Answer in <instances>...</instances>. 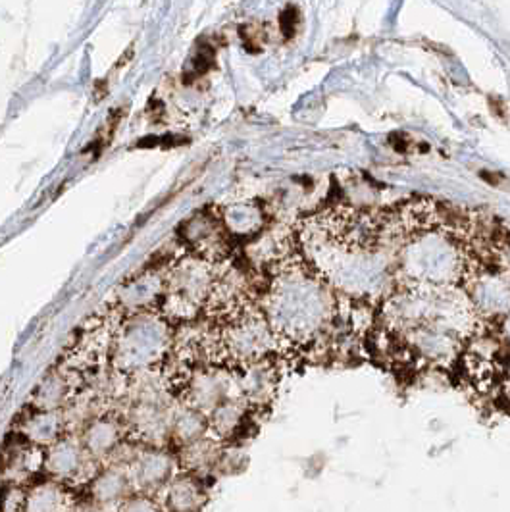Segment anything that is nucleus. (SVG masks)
<instances>
[{"mask_svg": "<svg viewBox=\"0 0 510 512\" xmlns=\"http://www.w3.org/2000/svg\"><path fill=\"white\" fill-rule=\"evenodd\" d=\"M306 262L345 295L374 297L389 283L393 255L382 216L335 206L306 218L299 228Z\"/></svg>", "mask_w": 510, "mask_h": 512, "instance_id": "nucleus-1", "label": "nucleus"}, {"mask_svg": "<svg viewBox=\"0 0 510 512\" xmlns=\"http://www.w3.org/2000/svg\"><path fill=\"white\" fill-rule=\"evenodd\" d=\"M383 316L389 333L403 339L422 359L439 366L459 357L480 322L468 293L453 285L401 283L387 297Z\"/></svg>", "mask_w": 510, "mask_h": 512, "instance_id": "nucleus-2", "label": "nucleus"}, {"mask_svg": "<svg viewBox=\"0 0 510 512\" xmlns=\"http://www.w3.org/2000/svg\"><path fill=\"white\" fill-rule=\"evenodd\" d=\"M262 312L278 347L301 349L322 339L339 312L335 289L303 256H287L262 295Z\"/></svg>", "mask_w": 510, "mask_h": 512, "instance_id": "nucleus-3", "label": "nucleus"}, {"mask_svg": "<svg viewBox=\"0 0 510 512\" xmlns=\"http://www.w3.org/2000/svg\"><path fill=\"white\" fill-rule=\"evenodd\" d=\"M174 333L176 328L160 312L124 316L114 333L112 370L126 378L160 370L172 351Z\"/></svg>", "mask_w": 510, "mask_h": 512, "instance_id": "nucleus-4", "label": "nucleus"}, {"mask_svg": "<svg viewBox=\"0 0 510 512\" xmlns=\"http://www.w3.org/2000/svg\"><path fill=\"white\" fill-rule=\"evenodd\" d=\"M214 280V264L187 251L181 253L164 272V295L158 312L174 328L203 320Z\"/></svg>", "mask_w": 510, "mask_h": 512, "instance_id": "nucleus-5", "label": "nucleus"}, {"mask_svg": "<svg viewBox=\"0 0 510 512\" xmlns=\"http://www.w3.org/2000/svg\"><path fill=\"white\" fill-rule=\"evenodd\" d=\"M179 243L189 255L220 266L230 260L231 235L224 226L220 210H199L189 216L178 230Z\"/></svg>", "mask_w": 510, "mask_h": 512, "instance_id": "nucleus-6", "label": "nucleus"}, {"mask_svg": "<svg viewBox=\"0 0 510 512\" xmlns=\"http://www.w3.org/2000/svg\"><path fill=\"white\" fill-rule=\"evenodd\" d=\"M179 395L185 407L199 410L208 418L220 405L239 397L235 372L220 366H201L191 374Z\"/></svg>", "mask_w": 510, "mask_h": 512, "instance_id": "nucleus-7", "label": "nucleus"}, {"mask_svg": "<svg viewBox=\"0 0 510 512\" xmlns=\"http://www.w3.org/2000/svg\"><path fill=\"white\" fill-rule=\"evenodd\" d=\"M168 266L170 264L154 262L153 268H143L135 276H129L116 289L114 301H110V305L120 310L122 316L158 312L164 295V272Z\"/></svg>", "mask_w": 510, "mask_h": 512, "instance_id": "nucleus-8", "label": "nucleus"}, {"mask_svg": "<svg viewBox=\"0 0 510 512\" xmlns=\"http://www.w3.org/2000/svg\"><path fill=\"white\" fill-rule=\"evenodd\" d=\"M95 461L87 455L81 441L72 436H64L49 449H45L43 470L60 484L93 480L97 472L91 470Z\"/></svg>", "mask_w": 510, "mask_h": 512, "instance_id": "nucleus-9", "label": "nucleus"}, {"mask_svg": "<svg viewBox=\"0 0 510 512\" xmlns=\"http://www.w3.org/2000/svg\"><path fill=\"white\" fill-rule=\"evenodd\" d=\"M83 389V380L58 364L35 387L29 407L35 410H66Z\"/></svg>", "mask_w": 510, "mask_h": 512, "instance_id": "nucleus-10", "label": "nucleus"}, {"mask_svg": "<svg viewBox=\"0 0 510 512\" xmlns=\"http://www.w3.org/2000/svg\"><path fill=\"white\" fill-rule=\"evenodd\" d=\"M126 432L128 424L124 416L114 412H102L87 426H83L79 441L87 455L97 462L114 455L120 449Z\"/></svg>", "mask_w": 510, "mask_h": 512, "instance_id": "nucleus-11", "label": "nucleus"}, {"mask_svg": "<svg viewBox=\"0 0 510 512\" xmlns=\"http://www.w3.org/2000/svg\"><path fill=\"white\" fill-rule=\"evenodd\" d=\"M233 372L237 380L239 397L251 409H262L274 399L278 389V370L272 360H260Z\"/></svg>", "mask_w": 510, "mask_h": 512, "instance_id": "nucleus-12", "label": "nucleus"}, {"mask_svg": "<svg viewBox=\"0 0 510 512\" xmlns=\"http://www.w3.org/2000/svg\"><path fill=\"white\" fill-rule=\"evenodd\" d=\"M174 468L176 461L172 459L170 453L153 447L141 451L133 464L129 466L131 480L133 484L141 487L145 493L164 489L172 480H174Z\"/></svg>", "mask_w": 510, "mask_h": 512, "instance_id": "nucleus-13", "label": "nucleus"}, {"mask_svg": "<svg viewBox=\"0 0 510 512\" xmlns=\"http://www.w3.org/2000/svg\"><path fill=\"white\" fill-rule=\"evenodd\" d=\"M68 424L64 410H35L29 407V414L20 424V436L29 443L49 449L56 441L68 436Z\"/></svg>", "mask_w": 510, "mask_h": 512, "instance_id": "nucleus-14", "label": "nucleus"}, {"mask_svg": "<svg viewBox=\"0 0 510 512\" xmlns=\"http://www.w3.org/2000/svg\"><path fill=\"white\" fill-rule=\"evenodd\" d=\"M131 472L129 466L122 464H112L97 472V476L91 480V497L97 507H110V505H120L126 501L131 493Z\"/></svg>", "mask_w": 510, "mask_h": 512, "instance_id": "nucleus-15", "label": "nucleus"}, {"mask_svg": "<svg viewBox=\"0 0 510 512\" xmlns=\"http://www.w3.org/2000/svg\"><path fill=\"white\" fill-rule=\"evenodd\" d=\"M24 512H76L74 497L64 484L56 480L39 482L29 487Z\"/></svg>", "mask_w": 510, "mask_h": 512, "instance_id": "nucleus-16", "label": "nucleus"}, {"mask_svg": "<svg viewBox=\"0 0 510 512\" xmlns=\"http://www.w3.org/2000/svg\"><path fill=\"white\" fill-rule=\"evenodd\" d=\"M249 414L251 407L241 397L230 399L208 414V432L218 441L230 439L241 432L249 420Z\"/></svg>", "mask_w": 510, "mask_h": 512, "instance_id": "nucleus-17", "label": "nucleus"}, {"mask_svg": "<svg viewBox=\"0 0 510 512\" xmlns=\"http://www.w3.org/2000/svg\"><path fill=\"white\" fill-rule=\"evenodd\" d=\"M204 499L203 487L191 476L174 478L164 487V509L168 512H199Z\"/></svg>", "mask_w": 510, "mask_h": 512, "instance_id": "nucleus-18", "label": "nucleus"}, {"mask_svg": "<svg viewBox=\"0 0 510 512\" xmlns=\"http://www.w3.org/2000/svg\"><path fill=\"white\" fill-rule=\"evenodd\" d=\"M224 226L230 231L231 237H247L264 230V212L256 203H233L220 210Z\"/></svg>", "mask_w": 510, "mask_h": 512, "instance_id": "nucleus-19", "label": "nucleus"}, {"mask_svg": "<svg viewBox=\"0 0 510 512\" xmlns=\"http://www.w3.org/2000/svg\"><path fill=\"white\" fill-rule=\"evenodd\" d=\"M206 436H208V418L203 412L183 407L176 414H172L170 437L178 443L179 447L191 445Z\"/></svg>", "mask_w": 510, "mask_h": 512, "instance_id": "nucleus-20", "label": "nucleus"}, {"mask_svg": "<svg viewBox=\"0 0 510 512\" xmlns=\"http://www.w3.org/2000/svg\"><path fill=\"white\" fill-rule=\"evenodd\" d=\"M181 466L187 472H203L220 461V441L214 437H203L191 445L181 447Z\"/></svg>", "mask_w": 510, "mask_h": 512, "instance_id": "nucleus-21", "label": "nucleus"}, {"mask_svg": "<svg viewBox=\"0 0 510 512\" xmlns=\"http://www.w3.org/2000/svg\"><path fill=\"white\" fill-rule=\"evenodd\" d=\"M116 512H162V509L158 507L153 497H149L147 493H141V495H129L126 501L118 505Z\"/></svg>", "mask_w": 510, "mask_h": 512, "instance_id": "nucleus-22", "label": "nucleus"}, {"mask_svg": "<svg viewBox=\"0 0 510 512\" xmlns=\"http://www.w3.org/2000/svg\"><path fill=\"white\" fill-rule=\"evenodd\" d=\"M77 512H108V511H106V509H102V507H97V505H95V507H87V509H81V511H77Z\"/></svg>", "mask_w": 510, "mask_h": 512, "instance_id": "nucleus-23", "label": "nucleus"}]
</instances>
